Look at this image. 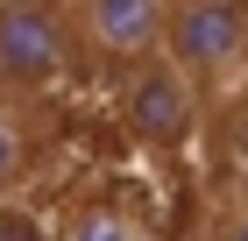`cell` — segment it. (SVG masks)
Listing matches in <instances>:
<instances>
[{
	"instance_id": "6da1fadb",
	"label": "cell",
	"mask_w": 248,
	"mask_h": 241,
	"mask_svg": "<svg viewBox=\"0 0 248 241\" xmlns=\"http://www.w3.org/2000/svg\"><path fill=\"white\" fill-rule=\"evenodd\" d=\"M163 57H170L199 93L241 78L248 71V7L241 0H177L170 7V36H163Z\"/></svg>"
},
{
	"instance_id": "7a4b0ae2",
	"label": "cell",
	"mask_w": 248,
	"mask_h": 241,
	"mask_svg": "<svg viewBox=\"0 0 248 241\" xmlns=\"http://www.w3.org/2000/svg\"><path fill=\"white\" fill-rule=\"evenodd\" d=\"M78 64L64 0H0V93H29L57 85Z\"/></svg>"
},
{
	"instance_id": "3957f363",
	"label": "cell",
	"mask_w": 248,
	"mask_h": 241,
	"mask_svg": "<svg viewBox=\"0 0 248 241\" xmlns=\"http://www.w3.org/2000/svg\"><path fill=\"white\" fill-rule=\"evenodd\" d=\"M170 7L177 0H64V21H71V43L114 71H135L163 57L170 36Z\"/></svg>"
},
{
	"instance_id": "277c9868",
	"label": "cell",
	"mask_w": 248,
	"mask_h": 241,
	"mask_svg": "<svg viewBox=\"0 0 248 241\" xmlns=\"http://www.w3.org/2000/svg\"><path fill=\"white\" fill-rule=\"evenodd\" d=\"M199 113H206V93L177 71L170 57H149V64H135V71H128V93H121V128H128L135 142L177 149V142H191Z\"/></svg>"
},
{
	"instance_id": "5b68a950",
	"label": "cell",
	"mask_w": 248,
	"mask_h": 241,
	"mask_svg": "<svg viewBox=\"0 0 248 241\" xmlns=\"http://www.w3.org/2000/svg\"><path fill=\"white\" fill-rule=\"evenodd\" d=\"M43 149H50V113L29 93H0V206H7V192H21V177L43 163Z\"/></svg>"
},
{
	"instance_id": "8992f818",
	"label": "cell",
	"mask_w": 248,
	"mask_h": 241,
	"mask_svg": "<svg viewBox=\"0 0 248 241\" xmlns=\"http://www.w3.org/2000/svg\"><path fill=\"white\" fill-rule=\"evenodd\" d=\"M50 241H156L149 227L135 220L128 206H107V199H93V206H71L57 227H50Z\"/></svg>"
},
{
	"instance_id": "52a82bcc",
	"label": "cell",
	"mask_w": 248,
	"mask_h": 241,
	"mask_svg": "<svg viewBox=\"0 0 248 241\" xmlns=\"http://www.w3.org/2000/svg\"><path fill=\"white\" fill-rule=\"evenodd\" d=\"M0 241H50V234H43L36 220H21V213H7V206H0Z\"/></svg>"
},
{
	"instance_id": "ba28073f",
	"label": "cell",
	"mask_w": 248,
	"mask_h": 241,
	"mask_svg": "<svg viewBox=\"0 0 248 241\" xmlns=\"http://www.w3.org/2000/svg\"><path fill=\"white\" fill-rule=\"evenodd\" d=\"M220 241H248V199H234L227 213H220V227H213Z\"/></svg>"
}]
</instances>
